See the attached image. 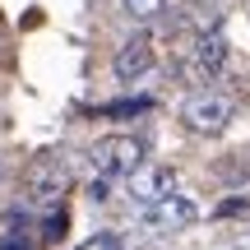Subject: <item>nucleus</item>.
Segmentation results:
<instances>
[{
  "label": "nucleus",
  "instance_id": "nucleus-1",
  "mask_svg": "<svg viewBox=\"0 0 250 250\" xmlns=\"http://www.w3.org/2000/svg\"><path fill=\"white\" fill-rule=\"evenodd\" d=\"M88 162H93V171L107 176V181H130L134 171L148 162V153H144V144L134 139V134H102L88 148Z\"/></svg>",
  "mask_w": 250,
  "mask_h": 250
},
{
  "label": "nucleus",
  "instance_id": "nucleus-2",
  "mask_svg": "<svg viewBox=\"0 0 250 250\" xmlns=\"http://www.w3.org/2000/svg\"><path fill=\"white\" fill-rule=\"evenodd\" d=\"M232 116H236L232 98H223V93H213V88H199V93H190V98L181 102V125H186L190 134H204V139L223 134L227 125H232Z\"/></svg>",
  "mask_w": 250,
  "mask_h": 250
},
{
  "label": "nucleus",
  "instance_id": "nucleus-3",
  "mask_svg": "<svg viewBox=\"0 0 250 250\" xmlns=\"http://www.w3.org/2000/svg\"><path fill=\"white\" fill-rule=\"evenodd\" d=\"M199 223V204L190 195H167V199H158V204L144 213V227L148 232H162V236H176V232H190V227Z\"/></svg>",
  "mask_w": 250,
  "mask_h": 250
},
{
  "label": "nucleus",
  "instance_id": "nucleus-4",
  "mask_svg": "<svg viewBox=\"0 0 250 250\" xmlns=\"http://www.w3.org/2000/svg\"><path fill=\"white\" fill-rule=\"evenodd\" d=\"M176 167H167V162H144L139 171L130 176V199L134 204H144V208H153L158 199H167V195H176Z\"/></svg>",
  "mask_w": 250,
  "mask_h": 250
},
{
  "label": "nucleus",
  "instance_id": "nucleus-5",
  "mask_svg": "<svg viewBox=\"0 0 250 250\" xmlns=\"http://www.w3.org/2000/svg\"><path fill=\"white\" fill-rule=\"evenodd\" d=\"M153 65H158V46H153V33H134L121 42L116 61H111V70H116L121 83H134L144 79V74H153Z\"/></svg>",
  "mask_w": 250,
  "mask_h": 250
},
{
  "label": "nucleus",
  "instance_id": "nucleus-6",
  "mask_svg": "<svg viewBox=\"0 0 250 250\" xmlns=\"http://www.w3.org/2000/svg\"><path fill=\"white\" fill-rule=\"evenodd\" d=\"M190 70H195V79H204V83H213V79H223V70H227V37L218 33H199V42H195V56H190Z\"/></svg>",
  "mask_w": 250,
  "mask_h": 250
},
{
  "label": "nucleus",
  "instance_id": "nucleus-7",
  "mask_svg": "<svg viewBox=\"0 0 250 250\" xmlns=\"http://www.w3.org/2000/svg\"><path fill=\"white\" fill-rule=\"evenodd\" d=\"M65 181H70V171H65L61 153H37V158H33V167H28V186H33V195H37V199L61 195Z\"/></svg>",
  "mask_w": 250,
  "mask_h": 250
},
{
  "label": "nucleus",
  "instance_id": "nucleus-8",
  "mask_svg": "<svg viewBox=\"0 0 250 250\" xmlns=\"http://www.w3.org/2000/svg\"><path fill=\"white\" fill-rule=\"evenodd\" d=\"M74 250H125V236L121 232H93L88 241H79Z\"/></svg>",
  "mask_w": 250,
  "mask_h": 250
},
{
  "label": "nucleus",
  "instance_id": "nucleus-9",
  "mask_svg": "<svg viewBox=\"0 0 250 250\" xmlns=\"http://www.w3.org/2000/svg\"><path fill=\"white\" fill-rule=\"evenodd\" d=\"M125 9H130L134 19L148 23V19H162V14H167V0H125Z\"/></svg>",
  "mask_w": 250,
  "mask_h": 250
},
{
  "label": "nucleus",
  "instance_id": "nucleus-10",
  "mask_svg": "<svg viewBox=\"0 0 250 250\" xmlns=\"http://www.w3.org/2000/svg\"><path fill=\"white\" fill-rule=\"evenodd\" d=\"M0 250H33V241H28L23 227H19V213L9 218V232H5V241H0Z\"/></svg>",
  "mask_w": 250,
  "mask_h": 250
},
{
  "label": "nucleus",
  "instance_id": "nucleus-11",
  "mask_svg": "<svg viewBox=\"0 0 250 250\" xmlns=\"http://www.w3.org/2000/svg\"><path fill=\"white\" fill-rule=\"evenodd\" d=\"M144 107H153L148 98H134V102H111V107H102V116H139Z\"/></svg>",
  "mask_w": 250,
  "mask_h": 250
},
{
  "label": "nucleus",
  "instance_id": "nucleus-12",
  "mask_svg": "<svg viewBox=\"0 0 250 250\" xmlns=\"http://www.w3.org/2000/svg\"><path fill=\"white\" fill-rule=\"evenodd\" d=\"M65 227H70V223H65V208H61V213H51L42 223V236H46V241H56V236H65Z\"/></svg>",
  "mask_w": 250,
  "mask_h": 250
},
{
  "label": "nucleus",
  "instance_id": "nucleus-13",
  "mask_svg": "<svg viewBox=\"0 0 250 250\" xmlns=\"http://www.w3.org/2000/svg\"><path fill=\"white\" fill-rule=\"evenodd\" d=\"M107 195H111V181L107 176H93L88 181V199H107Z\"/></svg>",
  "mask_w": 250,
  "mask_h": 250
}]
</instances>
